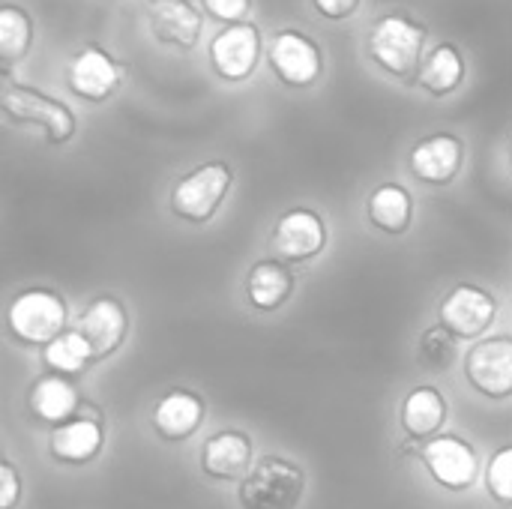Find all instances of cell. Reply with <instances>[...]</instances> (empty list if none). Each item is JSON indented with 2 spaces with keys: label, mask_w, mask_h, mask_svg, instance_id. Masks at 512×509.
<instances>
[{
  "label": "cell",
  "mask_w": 512,
  "mask_h": 509,
  "mask_svg": "<svg viewBox=\"0 0 512 509\" xmlns=\"http://www.w3.org/2000/svg\"><path fill=\"white\" fill-rule=\"evenodd\" d=\"M231 186H234V171L225 162H219V159L204 162L174 183V189L168 195L171 213L183 222L204 225L219 213Z\"/></svg>",
  "instance_id": "obj_3"
},
{
  "label": "cell",
  "mask_w": 512,
  "mask_h": 509,
  "mask_svg": "<svg viewBox=\"0 0 512 509\" xmlns=\"http://www.w3.org/2000/svg\"><path fill=\"white\" fill-rule=\"evenodd\" d=\"M66 303L51 288L21 291L6 309V327L27 345H51L66 327Z\"/></svg>",
  "instance_id": "obj_4"
},
{
  "label": "cell",
  "mask_w": 512,
  "mask_h": 509,
  "mask_svg": "<svg viewBox=\"0 0 512 509\" xmlns=\"http://www.w3.org/2000/svg\"><path fill=\"white\" fill-rule=\"evenodd\" d=\"M420 459H423L426 471L432 474V480L450 492H465L480 477V456H477L474 444L456 432L429 438L423 444Z\"/></svg>",
  "instance_id": "obj_6"
},
{
  "label": "cell",
  "mask_w": 512,
  "mask_h": 509,
  "mask_svg": "<svg viewBox=\"0 0 512 509\" xmlns=\"http://www.w3.org/2000/svg\"><path fill=\"white\" fill-rule=\"evenodd\" d=\"M48 450L57 462L84 465L102 450V426L93 417H72L63 426H54Z\"/></svg>",
  "instance_id": "obj_18"
},
{
  "label": "cell",
  "mask_w": 512,
  "mask_h": 509,
  "mask_svg": "<svg viewBox=\"0 0 512 509\" xmlns=\"http://www.w3.org/2000/svg\"><path fill=\"white\" fill-rule=\"evenodd\" d=\"M429 30L414 21L411 15L393 12L375 21L369 33V57L390 75L408 78L420 72V63L426 57Z\"/></svg>",
  "instance_id": "obj_1"
},
{
  "label": "cell",
  "mask_w": 512,
  "mask_h": 509,
  "mask_svg": "<svg viewBox=\"0 0 512 509\" xmlns=\"http://www.w3.org/2000/svg\"><path fill=\"white\" fill-rule=\"evenodd\" d=\"M78 333L90 342L96 360L111 357L123 345V336H126V309H123V303L114 300V297H96L81 312Z\"/></svg>",
  "instance_id": "obj_15"
},
{
  "label": "cell",
  "mask_w": 512,
  "mask_h": 509,
  "mask_svg": "<svg viewBox=\"0 0 512 509\" xmlns=\"http://www.w3.org/2000/svg\"><path fill=\"white\" fill-rule=\"evenodd\" d=\"M510 162H512V144H510Z\"/></svg>",
  "instance_id": "obj_31"
},
{
  "label": "cell",
  "mask_w": 512,
  "mask_h": 509,
  "mask_svg": "<svg viewBox=\"0 0 512 509\" xmlns=\"http://www.w3.org/2000/svg\"><path fill=\"white\" fill-rule=\"evenodd\" d=\"M33 45V21L21 6L0 9V57L6 63L24 57Z\"/></svg>",
  "instance_id": "obj_26"
},
{
  "label": "cell",
  "mask_w": 512,
  "mask_h": 509,
  "mask_svg": "<svg viewBox=\"0 0 512 509\" xmlns=\"http://www.w3.org/2000/svg\"><path fill=\"white\" fill-rule=\"evenodd\" d=\"M258 60H261V33L249 21L228 24L210 42V63L222 81L231 84L246 81L258 69Z\"/></svg>",
  "instance_id": "obj_9"
},
{
  "label": "cell",
  "mask_w": 512,
  "mask_h": 509,
  "mask_svg": "<svg viewBox=\"0 0 512 509\" xmlns=\"http://www.w3.org/2000/svg\"><path fill=\"white\" fill-rule=\"evenodd\" d=\"M462 159H465V147L456 135L450 132H435L420 138L411 147L408 156V168L420 183L429 186H447L459 177L462 171Z\"/></svg>",
  "instance_id": "obj_13"
},
{
  "label": "cell",
  "mask_w": 512,
  "mask_h": 509,
  "mask_svg": "<svg viewBox=\"0 0 512 509\" xmlns=\"http://www.w3.org/2000/svg\"><path fill=\"white\" fill-rule=\"evenodd\" d=\"M294 294V276L282 261L264 258L258 261L246 276V297L252 309L258 312H276L282 309Z\"/></svg>",
  "instance_id": "obj_19"
},
{
  "label": "cell",
  "mask_w": 512,
  "mask_h": 509,
  "mask_svg": "<svg viewBox=\"0 0 512 509\" xmlns=\"http://www.w3.org/2000/svg\"><path fill=\"white\" fill-rule=\"evenodd\" d=\"M447 420V402L435 387H417L405 396L402 411H399V423L411 438L429 441L441 432Z\"/></svg>",
  "instance_id": "obj_21"
},
{
  "label": "cell",
  "mask_w": 512,
  "mask_h": 509,
  "mask_svg": "<svg viewBox=\"0 0 512 509\" xmlns=\"http://www.w3.org/2000/svg\"><path fill=\"white\" fill-rule=\"evenodd\" d=\"M3 111H6L9 120L39 126L51 144L72 141L75 129H78L75 114L63 102H57L54 96L39 93L30 84H6L3 87Z\"/></svg>",
  "instance_id": "obj_5"
},
{
  "label": "cell",
  "mask_w": 512,
  "mask_h": 509,
  "mask_svg": "<svg viewBox=\"0 0 512 509\" xmlns=\"http://www.w3.org/2000/svg\"><path fill=\"white\" fill-rule=\"evenodd\" d=\"M147 21L159 42L174 45L180 51L195 48L204 30V15L189 0H150Z\"/></svg>",
  "instance_id": "obj_14"
},
{
  "label": "cell",
  "mask_w": 512,
  "mask_h": 509,
  "mask_svg": "<svg viewBox=\"0 0 512 509\" xmlns=\"http://www.w3.org/2000/svg\"><path fill=\"white\" fill-rule=\"evenodd\" d=\"M252 441L243 432H219L201 447V471L210 480H243L252 468Z\"/></svg>",
  "instance_id": "obj_16"
},
{
  "label": "cell",
  "mask_w": 512,
  "mask_h": 509,
  "mask_svg": "<svg viewBox=\"0 0 512 509\" xmlns=\"http://www.w3.org/2000/svg\"><path fill=\"white\" fill-rule=\"evenodd\" d=\"M441 324L456 336V339H486L489 327L498 318V303L495 297L480 288V285H456L444 294L438 306Z\"/></svg>",
  "instance_id": "obj_7"
},
{
  "label": "cell",
  "mask_w": 512,
  "mask_h": 509,
  "mask_svg": "<svg viewBox=\"0 0 512 509\" xmlns=\"http://www.w3.org/2000/svg\"><path fill=\"white\" fill-rule=\"evenodd\" d=\"M126 78V69L99 45H84L66 66V84L84 102H105Z\"/></svg>",
  "instance_id": "obj_10"
},
{
  "label": "cell",
  "mask_w": 512,
  "mask_h": 509,
  "mask_svg": "<svg viewBox=\"0 0 512 509\" xmlns=\"http://www.w3.org/2000/svg\"><path fill=\"white\" fill-rule=\"evenodd\" d=\"M306 495V474L282 456H264L240 480V509H297Z\"/></svg>",
  "instance_id": "obj_2"
},
{
  "label": "cell",
  "mask_w": 512,
  "mask_h": 509,
  "mask_svg": "<svg viewBox=\"0 0 512 509\" xmlns=\"http://www.w3.org/2000/svg\"><path fill=\"white\" fill-rule=\"evenodd\" d=\"M204 9L225 24H240V21H246L252 0H204Z\"/></svg>",
  "instance_id": "obj_28"
},
{
  "label": "cell",
  "mask_w": 512,
  "mask_h": 509,
  "mask_svg": "<svg viewBox=\"0 0 512 509\" xmlns=\"http://www.w3.org/2000/svg\"><path fill=\"white\" fill-rule=\"evenodd\" d=\"M150 420L165 441H186L204 423V402L189 390H171L156 402Z\"/></svg>",
  "instance_id": "obj_17"
},
{
  "label": "cell",
  "mask_w": 512,
  "mask_h": 509,
  "mask_svg": "<svg viewBox=\"0 0 512 509\" xmlns=\"http://www.w3.org/2000/svg\"><path fill=\"white\" fill-rule=\"evenodd\" d=\"M366 213L369 222L384 231V234H405L411 228V216H414V201L411 192L399 183H384L378 186L369 201H366Z\"/></svg>",
  "instance_id": "obj_23"
},
{
  "label": "cell",
  "mask_w": 512,
  "mask_h": 509,
  "mask_svg": "<svg viewBox=\"0 0 512 509\" xmlns=\"http://www.w3.org/2000/svg\"><path fill=\"white\" fill-rule=\"evenodd\" d=\"M270 69L288 87H309L321 78V48L300 30H279L267 48Z\"/></svg>",
  "instance_id": "obj_11"
},
{
  "label": "cell",
  "mask_w": 512,
  "mask_h": 509,
  "mask_svg": "<svg viewBox=\"0 0 512 509\" xmlns=\"http://www.w3.org/2000/svg\"><path fill=\"white\" fill-rule=\"evenodd\" d=\"M468 384L486 399L512 396V336H486L465 357Z\"/></svg>",
  "instance_id": "obj_8"
},
{
  "label": "cell",
  "mask_w": 512,
  "mask_h": 509,
  "mask_svg": "<svg viewBox=\"0 0 512 509\" xmlns=\"http://www.w3.org/2000/svg\"><path fill=\"white\" fill-rule=\"evenodd\" d=\"M273 246H276L279 258L288 261V264L309 261V258L324 252V246H327V225H324V219L315 210L294 207V210L279 216V222L273 228Z\"/></svg>",
  "instance_id": "obj_12"
},
{
  "label": "cell",
  "mask_w": 512,
  "mask_h": 509,
  "mask_svg": "<svg viewBox=\"0 0 512 509\" xmlns=\"http://www.w3.org/2000/svg\"><path fill=\"white\" fill-rule=\"evenodd\" d=\"M483 480H486V492H489V498H492L495 504L512 507V444L501 447V450L489 459Z\"/></svg>",
  "instance_id": "obj_27"
},
{
  "label": "cell",
  "mask_w": 512,
  "mask_h": 509,
  "mask_svg": "<svg viewBox=\"0 0 512 509\" xmlns=\"http://www.w3.org/2000/svg\"><path fill=\"white\" fill-rule=\"evenodd\" d=\"M27 405H30L36 420H42L48 426H63L75 417L78 393L63 375H45L33 384Z\"/></svg>",
  "instance_id": "obj_20"
},
{
  "label": "cell",
  "mask_w": 512,
  "mask_h": 509,
  "mask_svg": "<svg viewBox=\"0 0 512 509\" xmlns=\"http://www.w3.org/2000/svg\"><path fill=\"white\" fill-rule=\"evenodd\" d=\"M21 498V477L9 459L0 462V509H15Z\"/></svg>",
  "instance_id": "obj_29"
},
{
  "label": "cell",
  "mask_w": 512,
  "mask_h": 509,
  "mask_svg": "<svg viewBox=\"0 0 512 509\" xmlns=\"http://www.w3.org/2000/svg\"><path fill=\"white\" fill-rule=\"evenodd\" d=\"M462 78H465V57L450 42H438L435 48H429L417 72V84L432 96L453 93L462 84Z\"/></svg>",
  "instance_id": "obj_22"
},
{
  "label": "cell",
  "mask_w": 512,
  "mask_h": 509,
  "mask_svg": "<svg viewBox=\"0 0 512 509\" xmlns=\"http://www.w3.org/2000/svg\"><path fill=\"white\" fill-rule=\"evenodd\" d=\"M360 3H363V0H312V6H315L324 18H330V21H345V18H351V15L360 9Z\"/></svg>",
  "instance_id": "obj_30"
},
{
  "label": "cell",
  "mask_w": 512,
  "mask_h": 509,
  "mask_svg": "<svg viewBox=\"0 0 512 509\" xmlns=\"http://www.w3.org/2000/svg\"><path fill=\"white\" fill-rule=\"evenodd\" d=\"M417 360L429 372H450L459 360V339L444 327H426L417 342Z\"/></svg>",
  "instance_id": "obj_25"
},
{
  "label": "cell",
  "mask_w": 512,
  "mask_h": 509,
  "mask_svg": "<svg viewBox=\"0 0 512 509\" xmlns=\"http://www.w3.org/2000/svg\"><path fill=\"white\" fill-rule=\"evenodd\" d=\"M42 357H45V363H48L57 375H78V372L87 369L90 360H96L90 342H87L78 330L60 333L51 345H45Z\"/></svg>",
  "instance_id": "obj_24"
}]
</instances>
